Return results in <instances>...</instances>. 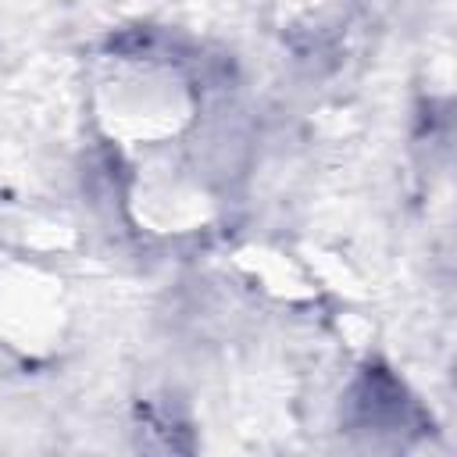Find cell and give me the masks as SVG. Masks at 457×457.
Returning <instances> with one entry per match:
<instances>
[{"label":"cell","mask_w":457,"mask_h":457,"mask_svg":"<svg viewBox=\"0 0 457 457\" xmlns=\"http://www.w3.org/2000/svg\"><path fill=\"white\" fill-rule=\"evenodd\" d=\"M200 96L182 64L157 54L107 57L93 82L96 129L129 150L175 146L196 121Z\"/></svg>","instance_id":"cell-1"},{"label":"cell","mask_w":457,"mask_h":457,"mask_svg":"<svg viewBox=\"0 0 457 457\" xmlns=\"http://www.w3.org/2000/svg\"><path fill=\"white\" fill-rule=\"evenodd\" d=\"M71 328L68 286L46 264L0 261V346L25 361L54 357Z\"/></svg>","instance_id":"cell-2"},{"label":"cell","mask_w":457,"mask_h":457,"mask_svg":"<svg viewBox=\"0 0 457 457\" xmlns=\"http://www.w3.org/2000/svg\"><path fill=\"white\" fill-rule=\"evenodd\" d=\"M146 161L129 182V214L154 236H189L214 221L218 196L207 179L168 150L143 154Z\"/></svg>","instance_id":"cell-3"}]
</instances>
